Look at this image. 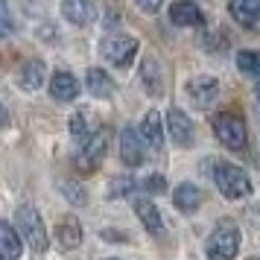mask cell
<instances>
[{
    "mask_svg": "<svg viewBox=\"0 0 260 260\" xmlns=\"http://www.w3.org/2000/svg\"><path fill=\"white\" fill-rule=\"evenodd\" d=\"M71 135L79 143H85L88 138H94V135H96V123L91 120L88 111H76V114L71 117Z\"/></svg>",
    "mask_w": 260,
    "mask_h": 260,
    "instance_id": "obj_21",
    "label": "cell"
},
{
    "mask_svg": "<svg viewBox=\"0 0 260 260\" xmlns=\"http://www.w3.org/2000/svg\"><path fill=\"white\" fill-rule=\"evenodd\" d=\"M61 15L73 26H85L94 18V3L91 0H61Z\"/></svg>",
    "mask_w": 260,
    "mask_h": 260,
    "instance_id": "obj_13",
    "label": "cell"
},
{
    "mask_svg": "<svg viewBox=\"0 0 260 260\" xmlns=\"http://www.w3.org/2000/svg\"><path fill=\"white\" fill-rule=\"evenodd\" d=\"M216 187L222 190L225 199H246L251 196V178L246 176V170H240L234 164H216Z\"/></svg>",
    "mask_w": 260,
    "mask_h": 260,
    "instance_id": "obj_2",
    "label": "cell"
},
{
    "mask_svg": "<svg viewBox=\"0 0 260 260\" xmlns=\"http://www.w3.org/2000/svg\"><path fill=\"white\" fill-rule=\"evenodd\" d=\"M170 21L176 26H202L205 24V15L193 0H176L170 6Z\"/></svg>",
    "mask_w": 260,
    "mask_h": 260,
    "instance_id": "obj_10",
    "label": "cell"
},
{
    "mask_svg": "<svg viewBox=\"0 0 260 260\" xmlns=\"http://www.w3.org/2000/svg\"><path fill=\"white\" fill-rule=\"evenodd\" d=\"M254 94H257V100H260V79H257V88H254Z\"/></svg>",
    "mask_w": 260,
    "mask_h": 260,
    "instance_id": "obj_29",
    "label": "cell"
},
{
    "mask_svg": "<svg viewBox=\"0 0 260 260\" xmlns=\"http://www.w3.org/2000/svg\"><path fill=\"white\" fill-rule=\"evenodd\" d=\"M50 94L56 96L59 103H71L79 96V82H76V76L68 71H59L53 73V79H50Z\"/></svg>",
    "mask_w": 260,
    "mask_h": 260,
    "instance_id": "obj_12",
    "label": "cell"
},
{
    "mask_svg": "<svg viewBox=\"0 0 260 260\" xmlns=\"http://www.w3.org/2000/svg\"><path fill=\"white\" fill-rule=\"evenodd\" d=\"M120 158L126 167H141L143 164V135L126 126L120 132Z\"/></svg>",
    "mask_w": 260,
    "mask_h": 260,
    "instance_id": "obj_8",
    "label": "cell"
},
{
    "mask_svg": "<svg viewBox=\"0 0 260 260\" xmlns=\"http://www.w3.org/2000/svg\"><path fill=\"white\" fill-rule=\"evenodd\" d=\"M56 240L61 243V248H76L82 243V225L73 216H64L59 222V228H56Z\"/></svg>",
    "mask_w": 260,
    "mask_h": 260,
    "instance_id": "obj_20",
    "label": "cell"
},
{
    "mask_svg": "<svg viewBox=\"0 0 260 260\" xmlns=\"http://www.w3.org/2000/svg\"><path fill=\"white\" fill-rule=\"evenodd\" d=\"M135 187H138V181H135V178L120 176V178H114V181L108 184V199H123V196H129Z\"/></svg>",
    "mask_w": 260,
    "mask_h": 260,
    "instance_id": "obj_24",
    "label": "cell"
},
{
    "mask_svg": "<svg viewBox=\"0 0 260 260\" xmlns=\"http://www.w3.org/2000/svg\"><path fill=\"white\" fill-rule=\"evenodd\" d=\"M141 135L152 149H161V146H164V126H161V114H158V111H149V114L143 117Z\"/></svg>",
    "mask_w": 260,
    "mask_h": 260,
    "instance_id": "obj_16",
    "label": "cell"
},
{
    "mask_svg": "<svg viewBox=\"0 0 260 260\" xmlns=\"http://www.w3.org/2000/svg\"><path fill=\"white\" fill-rule=\"evenodd\" d=\"M44 76H47L44 64H41L38 59H32V61H26L24 68H21L18 82H21V88H24V91H38V88L44 85Z\"/></svg>",
    "mask_w": 260,
    "mask_h": 260,
    "instance_id": "obj_19",
    "label": "cell"
},
{
    "mask_svg": "<svg viewBox=\"0 0 260 260\" xmlns=\"http://www.w3.org/2000/svg\"><path fill=\"white\" fill-rule=\"evenodd\" d=\"M15 219H18V228H21L24 240L32 246V251H47V228H44V222H41V216L32 205L18 208Z\"/></svg>",
    "mask_w": 260,
    "mask_h": 260,
    "instance_id": "obj_3",
    "label": "cell"
},
{
    "mask_svg": "<svg viewBox=\"0 0 260 260\" xmlns=\"http://www.w3.org/2000/svg\"><path fill=\"white\" fill-rule=\"evenodd\" d=\"M135 213H138V219L143 222V228H146L149 234H155V237L164 234V219H161L158 208H155L149 199H135Z\"/></svg>",
    "mask_w": 260,
    "mask_h": 260,
    "instance_id": "obj_14",
    "label": "cell"
},
{
    "mask_svg": "<svg viewBox=\"0 0 260 260\" xmlns=\"http://www.w3.org/2000/svg\"><path fill=\"white\" fill-rule=\"evenodd\" d=\"M237 68L243 73H257L260 71V50H240L237 53Z\"/></svg>",
    "mask_w": 260,
    "mask_h": 260,
    "instance_id": "obj_23",
    "label": "cell"
},
{
    "mask_svg": "<svg viewBox=\"0 0 260 260\" xmlns=\"http://www.w3.org/2000/svg\"><path fill=\"white\" fill-rule=\"evenodd\" d=\"M167 129H170V138H173L178 146H190V143H193V123L187 120L184 111L170 108V114H167Z\"/></svg>",
    "mask_w": 260,
    "mask_h": 260,
    "instance_id": "obj_11",
    "label": "cell"
},
{
    "mask_svg": "<svg viewBox=\"0 0 260 260\" xmlns=\"http://www.w3.org/2000/svg\"><path fill=\"white\" fill-rule=\"evenodd\" d=\"M3 32H12V18H9V6L3 3Z\"/></svg>",
    "mask_w": 260,
    "mask_h": 260,
    "instance_id": "obj_28",
    "label": "cell"
},
{
    "mask_svg": "<svg viewBox=\"0 0 260 260\" xmlns=\"http://www.w3.org/2000/svg\"><path fill=\"white\" fill-rule=\"evenodd\" d=\"M143 187L155 193V190H164V187H167V181H164V176H152V178H146V184H143Z\"/></svg>",
    "mask_w": 260,
    "mask_h": 260,
    "instance_id": "obj_27",
    "label": "cell"
},
{
    "mask_svg": "<svg viewBox=\"0 0 260 260\" xmlns=\"http://www.w3.org/2000/svg\"><path fill=\"white\" fill-rule=\"evenodd\" d=\"M61 193H64V199L73 202V205H85V190L79 184H73V181H61Z\"/></svg>",
    "mask_w": 260,
    "mask_h": 260,
    "instance_id": "obj_25",
    "label": "cell"
},
{
    "mask_svg": "<svg viewBox=\"0 0 260 260\" xmlns=\"http://www.w3.org/2000/svg\"><path fill=\"white\" fill-rule=\"evenodd\" d=\"M106 149H108V135L106 132H96L94 138H88V141L82 143V149L76 155V167H79L82 173L96 170L100 161H103V155H106Z\"/></svg>",
    "mask_w": 260,
    "mask_h": 260,
    "instance_id": "obj_6",
    "label": "cell"
},
{
    "mask_svg": "<svg viewBox=\"0 0 260 260\" xmlns=\"http://www.w3.org/2000/svg\"><path fill=\"white\" fill-rule=\"evenodd\" d=\"M205 251H208L211 260H234L237 251H240V231H237V225L219 222L213 228V234L208 237Z\"/></svg>",
    "mask_w": 260,
    "mask_h": 260,
    "instance_id": "obj_1",
    "label": "cell"
},
{
    "mask_svg": "<svg viewBox=\"0 0 260 260\" xmlns=\"http://www.w3.org/2000/svg\"><path fill=\"white\" fill-rule=\"evenodd\" d=\"M103 56H106L114 68H129L132 61H135V56H138V41L132 36H123V32L108 36L106 41H103Z\"/></svg>",
    "mask_w": 260,
    "mask_h": 260,
    "instance_id": "obj_5",
    "label": "cell"
},
{
    "mask_svg": "<svg viewBox=\"0 0 260 260\" xmlns=\"http://www.w3.org/2000/svg\"><path fill=\"white\" fill-rule=\"evenodd\" d=\"M213 132L222 141V146H228V149H243L246 146V123L237 114H228V111L216 114L213 117Z\"/></svg>",
    "mask_w": 260,
    "mask_h": 260,
    "instance_id": "obj_4",
    "label": "cell"
},
{
    "mask_svg": "<svg viewBox=\"0 0 260 260\" xmlns=\"http://www.w3.org/2000/svg\"><path fill=\"white\" fill-rule=\"evenodd\" d=\"M173 202H176V208H178L181 213H193V211L202 205V190L196 187V184L184 181V184H178V187H176V193H173Z\"/></svg>",
    "mask_w": 260,
    "mask_h": 260,
    "instance_id": "obj_15",
    "label": "cell"
},
{
    "mask_svg": "<svg viewBox=\"0 0 260 260\" xmlns=\"http://www.w3.org/2000/svg\"><path fill=\"white\" fill-rule=\"evenodd\" d=\"M21 248H24L21 237L15 234V228L9 222H3L0 225V254H3V260H18Z\"/></svg>",
    "mask_w": 260,
    "mask_h": 260,
    "instance_id": "obj_18",
    "label": "cell"
},
{
    "mask_svg": "<svg viewBox=\"0 0 260 260\" xmlns=\"http://www.w3.org/2000/svg\"><path fill=\"white\" fill-rule=\"evenodd\" d=\"M141 79H143V85H146V91H149V94H161V91H164V76H161V71H158V61H155V59L143 61Z\"/></svg>",
    "mask_w": 260,
    "mask_h": 260,
    "instance_id": "obj_22",
    "label": "cell"
},
{
    "mask_svg": "<svg viewBox=\"0 0 260 260\" xmlns=\"http://www.w3.org/2000/svg\"><path fill=\"white\" fill-rule=\"evenodd\" d=\"M138 6H141L143 12H158L161 6H164V0H135Z\"/></svg>",
    "mask_w": 260,
    "mask_h": 260,
    "instance_id": "obj_26",
    "label": "cell"
},
{
    "mask_svg": "<svg viewBox=\"0 0 260 260\" xmlns=\"http://www.w3.org/2000/svg\"><path fill=\"white\" fill-rule=\"evenodd\" d=\"M187 96L196 108H211L219 96V82L213 76H196L187 82Z\"/></svg>",
    "mask_w": 260,
    "mask_h": 260,
    "instance_id": "obj_7",
    "label": "cell"
},
{
    "mask_svg": "<svg viewBox=\"0 0 260 260\" xmlns=\"http://www.w3.org/2000/svg\"><path fill=\"white\" fill-rule=\"evenodd\" d=\"M228 12L246 29H260V0H231Z\"/></svg>",
    "mask_w": 260,
    "mask_h": 260,
    "instance_id": "obj_9",
    "label": "cell"
},
{
    "mask_svg": "<svg viewBox=\"0 0 260 260\" xmlns=\"http://www.w3.org/2000/svg\"><path fill=\"white\" fill-rule=\"evenodd\" d=\"M85 85H88V91L94 96H100V100H106V96L114 94V79H111L106 71H100V68H91V71H88Z\"/></svg>",
    "mask_w": 260,
    "mask_h": 260,
    "instance_id": "obj_17",
    "label": "cell"
},
{
    "mask_svg": "<svg viewBox=\"0 0 260 260\" xmlns=\"http://www.w3.org/2000/svg\"><path fill=\"white\" fill-rule=\"evenodd\" d=\"M108 260H111V257H108Z\"/></svg>",
    "mask_w": 260,
    "mask_h": 260,
    "instance_id": "obj_30",
    "label": "cell"
}]
</instances>
